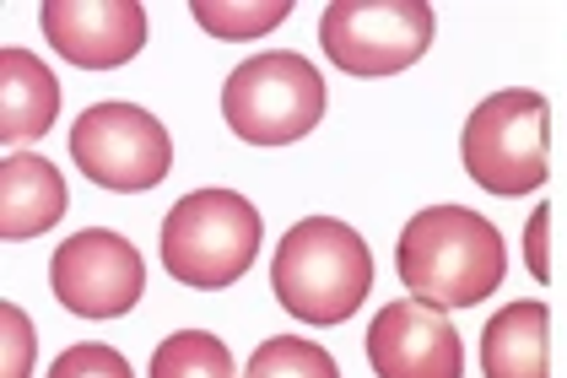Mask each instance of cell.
<instances>
[{"label":"cell","mask_w":567,"mask_h":378,"mask_svg":"<svg viewBox=\"0 0 567 378\" xmlns=\"http://www.w3.org/2000/svg\"><path fill=\"white\" fill-rule=\"evenodd\" d=\"M481 378H551V308L503 303L481 330Z\"/></svg>","instance_id":"7c38bea8"},{"label":"cell","mask_w":567,"mask_h":378,"mask_svg":"<svg viewBox=\"0 0 567 378\" xmlns=\"http://www.w3.org/2000/svg\"><path fill=\"white\" fill-rule=\"evenodd\" d=\"M437 17L427 0H330L319 17V49L357 82L411 71L433 49Z\"/></svg>","instance_id":"8992f818"},{"label":"cell","mask_w":567,"mask_h":378,"mask_svg":"<svg viewBox=\"0 0 567 378\" xmlns=\"http://www.w3.org/2000/svg\"><path fill=\"white\" fill-rule=\"evenodd\" d=\"M524 270L546 287L551 282V206H535L524 222Z\"/></svg>","instance_id":"d6986e66"},{"label":"cell","mask_w":567,"mask_h":378,"mask_svg":"<svg viewBox=\"0 0 567 378\" xmlns=\"http://www.w3.org/2000/svg\"><path fill=\"white\" fill-rule=\"evenodd\" d=\"M71 163L87 173L97 190L114 195H146L174 168V141L157 114L141 103H87L71 125Z\"/></svg>","instance_id":"52a82bcc"},{"label":"cell","mask_w":567,"mask_h":378,"mask_svg":"<svg viewBox=\"0 0 567 378\" xmlns=\"http://www.w3.org/2000/svg\"><path fill=\"white\" fill-rule=\"evenodd\" d=\"M33 362H39V330L28 308L0 303V378H33Z\"/></svg>","instance_id":"e0dca14e"},{"label":"cell","mask_w":567,"mask_h":378,"mask_svg":"<svg viewBox=\"0 0 567 378\" xmlns=\"http://www.w3.org/2000/svg\"><path fill=\"white\" fill-rule=\"evenodd\" d=\"M551 103L535 86H503L481 98L460 135V163L486 195L524 201L551 173Z\"/></svg>","instance_id":"277c9868"},{"label":"cell","mask_w":567,"mask_h":378,"mask_svg":"<svg viewBox=\"0 0 567 378\" xmlns=\"http://www.w3.org/2000/svg\"><path fill=\"white\" fill-rule=\"evenodd\" d=\"M265 249L260 206H249L238 190H189L157 233L163 270L189 293H221L249 276Z\"/></svg>","instance_id":"3957f363"},{"label":"cell","mask_w":567,"mask_h":378,"mask_svg":"<svg viewBox=\"0 0 567 378\" xmlns=\"http://www.w3.org/2000/svg\"><path fill=\"white\" fill-rule=\"evenodd\" d=\"M146 378H238L227 340L212 330H178L152 351Z\"/></svg>","instance_id":"5bb4252c"},{"label":"cell","mask_w":567,"mask_h":378,"mask_svg":"<svg viewBox=\"0 0 567 378\" xmlns=\"http://www.w3.org/2000/svg\"><path fill=\"white\" fill-rule=\"evenodd\" d=\"M276 303L313 330H336L373 293V249L341 216H303L270 254Z\"/></svg>","instance_id":"7a4b0ae2"},{"label":"cell","mask_w":567,"mask_h":378,"mask_svg":"<svg viewBox=\"0 0 567 378\" xmlns=\"http://www.w3.org/2000/svg\"><path fill=\"white\" fill-rule=\"evenodd\" d=\"M394 270L400 287L443 314L454 308H481L508 276V249L503 233L471 206H422L394 244Z\"/></svg>","instance_id":"6da1fadb"},{"label":"cell","mask_w":567,"mask_h":378,"mask_svg":"<svg viewBox=\"0 0 567 378\" xmlns=\"http://www.w3.org/2000/svg\"><path fill=\"white\" fill-rule=\"evenodd\" d=\"M65 173L39 152H17L0 163V238L6 244H28L44 238L49 227L65 216Z\"/></svg>","instance_id":"8fae6325"},{"label":"cell","mask_w":567,"mask_h":378,"mask_svg":"<svg viewBox=\"0 0 567 378\" xmlns=\"http://www.w3.org/2000/svg\"><path fill=\"white\" fill-rule=\"evenodd\" d=\"M49 378H135V374L114 346H103V340H76V346H65V351L49 362Z\"/></svg>","instance_id":"ac0fdd59"},{"label":"cell","mask_w":567,"mask_h":378,"mask_svg":"<svg viewBox=\"0 0 567 378\" xmlns=\"http://www.w3.org/2000/svg\"><path fill=\"white\" fill-rule=\"evenodd\" d=\"M60 120V82L33 49H0V141L22 146Z\"/></svg>","instance_id":"4fadbf2b"},{"label":"cell","mask_w":567,"mask_h":378,"mask_svg":"<svg viewBox=\"0 0 567 378\" xmlns=\"http://www.w3.org/2000/svg\"><path fill=\"white\" fill-rule=\"evenodd\" d=\"M49 293L76 319H125L146 297V259L114 227L71 233L49 254Z\"/></svg>","instance_id":"ba28073f"},{"label":"cell","mask_w":567,"mask_h":378,"mask_svg":"<svg viewBox=\"0 0 567 378\" xmlns=\"http://www.w3.org/2000/svg\"><path fill=\"white\" fill-rule=\"evenodd\" d=\"M244 378H341L336 357L308 336H265V346H255Z\"/></svg>","instance_id":"2e32d148"},{"label":"cell","mask_w":567,"mask_h":378,"mask_svg":"<svg viewBox=\"0 0 567 378\" xmlns=\"http://www.w3.org/2000/svg\"><path fill=\"white\" fill-rule=\"evenodd\" d=\"M39 28L65 65L120 71L146 49V6L141 0H44Z\"/></svg>","instance_id":"30bf717a"},{"label":"cell","mask_w":567,"mask_h":378,"mask_svg":"<svg viewBox=\"0 0 567 378\" xmlns=\"http://www.w3.org/2000/svg\"><path fill=\"white\" fill-rule=\"evenodd\" d=\"M368 368L379 378H465V340L443 308L400 297L368 325Z\"/></svg>","instance_id":"9c48e42d"},{"label":"cell","mask_w":567,"mask_h":378,"mask_svg":"<svg viewBox=\"0 0 567 378\" xmlns=\"http://www.w3.org/2000/svg\"><path fill=\"white\" fill-rule=\"evenodd\" d=\"M292 0H195L189 17L212 33V39L227 43H244V39H260V33H276L287 22Z\"/></svg>","instance_id":"9a60e30c"},{"label":"cell","mask_w":567,"mask_h":378,"mask_svg":"<svg viewBox=\"0 0 567 378\" xmlns=\"http://www.w3.org/2000/svg\"><path fill=\"white\" fill-rule=\"evenodd\" d=\"M221 120L249 146H292L324 120V76L292 49L249 54L221 82Z\"/></svg>","instance_id":"5b68a950"}]
</instances>
